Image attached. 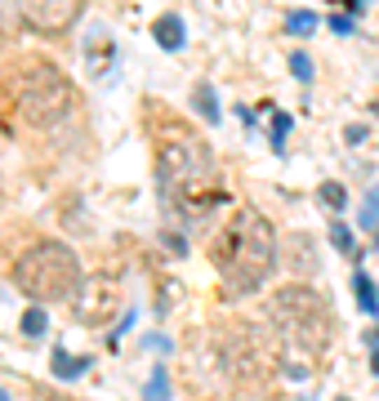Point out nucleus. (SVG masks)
<instances>
[{"mask_svg":"<svg viewBox=\"0 0 379 401\" xmlns=\"http://www.w3.org/2000/svg\"><path fill=\"white\" fill-rule=\"evenodd\" d=\"M214 272L223 281L228 295H254L277 267V232L273 223L254 210V205H241L237 214L219 227L214 246H210Z\"/></svg>","mask_w":379,"mask_h":401,"instance_id":"f257e3e1","label":"nucleus"},{"mask_svg":"<svg viewBox=\"0 0 379 401\" xmlns=\"http://www.w3.org/2000/svg\"><path fill=\"white\" fill-rule=\"evenodd\" d=\"M152 143H156V165H161L165 188L188 210H210V205L228 201V192L214 188V152L205 148V139L192 125H183L174 116H156Z\"/></svg>","mask_w":379,"mask_h":401,"instance_id":"f03ea898","label":"nucleus"},{"mask_svg":"<svg viewBox=\"0 0 379 401\" xmlns=\"http://www.w3.org/2000/svg\"><path fill=\"white\" fill-rule=\"evenodd\" d=\"M14 286L36 303H76L81 286H85V272H81V259L71 254V246L45 237V241H32V246L18 254Z\"/></svg>","mask_w":379,"mask_h":401,"instance_id":"7ed1b4c3","label":"nucleus"},{"mask_svg":"<svg viewBox=\"0 0 379 401\" xmlns=\"http://www.w3.org/2000/svg\"><path fill=\"white\" fill-rule=\"evenodd\" d=\"M268 317L277 325V344L290 352H303V357H322L330 348V330H335V317H330L326 299L308 286H281L273 303H268Z\"/></svg>","mask_w":379,"mask_h":401,"instance_id":"20e7f679","label":"nucleus"},{"mask_svg":"<svg viewBox=\"0 0 379 401\" xmlns=\"http://www.w3.org/2000/svg\"><path fill=\"white\" fill-rule=\"evenodd\" d=\"M14 94H18V112L27 125H54L71 107V80L45 58H32V63L18 67Z\"/></svg>","mask_w":379,"mask_h":401,"instance_id":"39448f33","label":"nucleus"},{"mask_svg":"<svg viewBox=\"0 0 379 401\" xmlns=\"http://www.w3.org/2000/svg\"><path fill=\"white\" fill-rule=\"evenodd\" d=\"M81 5L85 0H22V18H27V27H36V31L58 36L81 18Z\"/></svg>","mask_w":379,"mask_h":401,"instance_id":"423d86ee","label":"nucleus"},{"mask_svg":"<svg viewBox=\"0 0 379 401\" xmlns=\"http://www.w3.org/2000/svg\"><path fill=\"white\" fill-rule=\"evenodd\" d=\"M152 36H156V45L170 50V54H179L183 45H188V27H183L179 14H161V18L152 22Z\"/></svg>","mask_w":379,"mask_h":401,"instance_id":"0eeeda50","label":"nucleus"},{"mask_svg":"<svg viewBox=\"0 0 379 401\" xmlns=\"http://www.w3.org/2000/svg\"><path fill=\"white\" fill-rule=\"evenodd\" d=\"M352 290H357V308L366 312V317H379V290H375V281L361 272V267L352 272Z\"/></svg>","mask_w":379,"mask_h":401,"instance_id":"6e6552de","label":"nucleus"},{"mask_svg":"<svg viewBox=\"0 0 379 401\" xmlns=\"http://www.w3.org/2000/svg\"><path fill=\"white\" fill-rule=\"evenodd\" d=\"M50 366H54V374H58V379H76V374H85V370H90V357H71L67 348H54Z\"/></svg>","mask_w":379,"mask_h":401,"instance_id":"1a4fd4ad","label":"nucleus"},{"mask_svg":"<svg viewBox=\"0 0 379 401\" xmlns=\"http://www.w3.org/2000/svg\"><path fill=\"white\" fill-rule=\"evenodd\" d=\"M50 330V312H45V303H32L27 312H22V335L27 339H45Z\"/></svg>","mask_w":379,"mask_h":401,"instance_id":"9d476101","label":"nucleus"},{"mask_svg":"<svg viewBox=\"0 0 379 401\" xmlns=\"http://www.w3.org/2000/svg\"><path fill=\"white\" fill-rule=\"evenodd\" d=\"M192 107L201 112L205 125H214V120H219V99H214V90H210V85H197V90H192Z\"/></svg>","mask_w":379,"mask_h":401,"instance_id":"9b49d317","label":"nucleus"},{"mask_svg":"<svg viewBox=\"0 0 379 401\" xmlns=\"http://www.w3.org/2000/svg\"><path fill=\"white\" fill-rule=\"evenodd\" d=\"M317 201H322L326 210H335V214H339V210L348 205V188H344V183H335V178H326V183L317 188Z\"/></svg>","mask_w":379,"mask_h":401,"instance_id":"f8f14e48","label":"nucleus"},{"mask_svg":"<svg viewBox=\"0 0 379 401\" xmlns=\"http://www.w3.org/2000/svg\"><path fill=\"white\" fill-rule=\"evenodd\" d=\"M143 401H170V370L156 366L148 374V384H143Z\"/></svg>","mask_w":379,"mask_h":401,"instance_id":"ddd939ff","label":"nucleus"},{"mask_svg":"<svg viewBox=\"0 0 379 401\" xmlns=\"http://www.w3.org/2000/svg\"><path fill=\"white\" fill-rule=\"evenodd\" d=\"M317 22H322V18H317L312 9H290V14H286V31L290 36H312Z\"/></svg>","mask_w":379,"mask_h":401,"instance_id":"4468645a","label":"nucleus"},{"mask_svg":"<svg viewBox=\"0 0 379 401\" xmlns=\"http://www.w3.org/2000/svg\"><path fill=\"white\" fill-rule=\"evenodd\" d=\"M330 246H335L339 254H357V237H352V227L335 218V223H330Z\"/></svg>","mask_w":379,"mask_h":401,"instance_id":"2eb2a0df","label":"nucleus"},{"mask_svg":"<svg viewBox=\"0 0 379 401\" xmlns=\"http://www.w3.org/2000/svg\"><path fill=\"white\" fill-rule=\"evenodd\" d=\"M290 125H295V120H290L286 112H277V116H273V134H268V139H273V152H277V156L286 152V134H290Z\"/></svg>","mask_w":379,"mask_h":401,"instance_id":"dca6fc26","label":"nucleus"},{"mask_svg":"<svg viewBox=\"0 0 379 401\" xmlns=\"http://www.w3.org/2000/svg\"><path fill=\"white\" fill-rule=\"evenodd\" d=\"M290 71H295V80L312 85V58L303 54V50H290Z\"/></svg>","mask_w":379,"mask_h":401,"instance_id":"f3484780","label":"nucleus"},{"mask_svg":"<svg viewBox=\"0 0 379 401\" xmlns=\"http://www.w3.org/2000/svg\"><path fill=\"white\" fill-rule=\"evenodd\" d=\"M361 227L379 232V188H375V192H366V205H361Z\"/></svg>","mask_w":379,"mask_h":401,"instance_id":"a211bd4d","label":"nucleus"},{"mask_svg":"<svg viewBox=\"0 0 379 401\" xmlns=\"http://www.w3.org/2000/svg\"><path fill=\"white\" fill-rule=\"evenodd\" d=\"M330 27H335L339 36H348V31H352V18H344V14H339V18H330Z\"/></svg>","mask_w":379,"mask_h":401,"instance_id":"6ab92c4d","label":"nucleus"},{"mask_svg":"<svg viewBox=\"0 0 379 401\" xmlns=\"http://www.w3.org/2000/svg\"><path fill=\"white\" fill-rule=\"evenodd\" d=\"M361 339H366V344H371V348H379V325H375V330H366Z\"/></svg>","mask_w":379,"mask_h":401,"instance_id":"aec40b11","label":"nucleus"},{"mask_svg":"<svg viewBox=\"0 0 379 401\" xmlns=\"http://www.w3.org/2000/svg\"><path fill=\"white\" fill-rule=\"evenodd\" d=\"M371 370H375V374H379V348H375V357H371Z\"/></svg>","mask_w":379,"mask_h":401,"instance_id":"412c9836","label":"nucleus"},{"mask_svg":"<svg viewBox=\"0 0 379 401\" xmlns=\"http://www.w3.org/2000/svg\"><path fill=\"white\" fill-rule=\"evenodd\" d=\"M0 401H9V397H5V388H0Z\"/></svg>","mask_w":379,"mask_h":401,"instance_id":"4be33fe9","label":"nucleus"}]
</instances>
